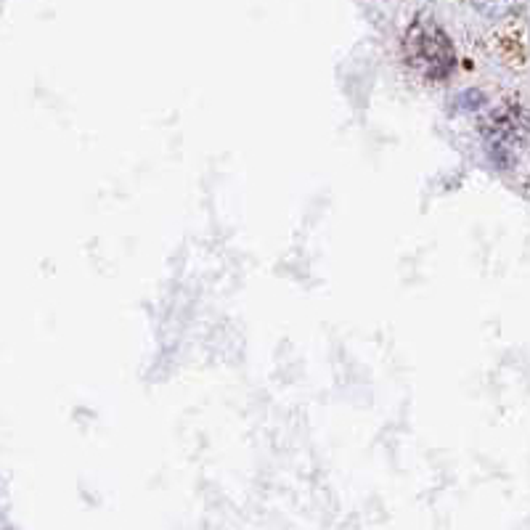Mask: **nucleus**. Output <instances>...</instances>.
Listing matches in <instances>:
<instances>
[{
  "mask_svg": "<svg viewBox=\"0 0 530 530\" xmlns=\"http://www.w3.org/2000/svg\"><path fill=\"white\" fill-rule=\"evenodd\" d=\"M403 51H406L411 67L432 83L446 80L456 64V53L448 35L440 30L438 22H432L427 16H419L417 22L406 30Z\"/></svg>",
  "mask_w": 530,
  "mask_h": 530,
  "instance_id": "f257e3e1",
  "label": "nucleus"
},
{
  "mask_svg": "<svg viewBox=\"0 0 530 530\" xmlns=\"http://www.w3.org/2000/svg\"><path fill=\"white\" fill-rule=\"evenodd\" d=\"M530 130V117L523 106L501 104L483 120V138L491 159L499 167H509L515 162L520 146L525 144Z\"/></svg>",
  "mask_w": 530,
  "mask_h": 530,
  "instance_id": "f03ea898",
  "label": "nucleus"
}]
</instances>
